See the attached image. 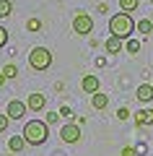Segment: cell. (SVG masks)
Instances as JSON below:
<instances>
[{"label":"cell","instance_id":"1","mask_svg":"<svg viewBox=\"0 0 153 156\" xmlns=\"http://www.w3.org/2000/svg\"><path fill=\"white\" fill-rule=\"evenodd\" d=\"M23 140H26V146H42L47 143L49 138V125L44 122V120H29L26 125H23Z\"/></svg>","mask_w":153,"mask_h":156},{"label":"cell","instance_id":"2","mask_svg":"<svg viewBox=\"0 0 153 156\" xmlns=\"http://www.w3.org/2000/svg\"><path fill=\"white\" fill-rule=\"evenodd\" d=\"M109 31H112V37H117V39H130L132 37V31H135V21H132V16L130 13H114V16L109 18Z\"/></svg>","mask_w":153,"mask_h":156},{"label":"cell","instance_id":"3","mask_svg":"<svg viewBox=\"0 0 153 156\" xmlns=\"http://www.w3.org/2000/svg\"><path fill=\"white\" fill-rule=\"evenodd\" d=\"M52 65V52L47 50V47H34L31 52H29V68L37 73L47 70V68Z\"/></svg>","mask_w":153,"mask_h":156},{"label":"cell","instance_id":"4","mask_svg":"<svg viewBox=\"0 0 153 156\" xmlns=\"http://www.w3.org/2000/svg\"><path fill=\"white\" fill-rule=\"evenodd\" d=\"M73 31H75L78 37H88V34L93 31V18L88 16V13H75V16H73Z\"/></svg>","mask_w":153,"mask_h":156},{"label":"cell","instance_id":"5","mask_svg":"<svg viewBox=\"0 0 153 156\" xmlns=\"http://www.w3.org/2000/svg\"><path fill=\"white\" fill-rule=\"evenodd\" d=\"M26 112H29V107H26V101H21V99H11V101H8V107H5L8 120H23Z\"/></svg>","mask_w":153,"mask_h":156},{"label":"cell","instance_id":"6","mask_svg":"<svg viewBox=\"0 0 153 156\" xmlns=\"http://www.w3.org/2000/svg\"><path fill=\"white\" fill-rule=\"evenodd\" d=\"M60 138L65 140V143H78V140H81V125H75V122L62 125L60 128Z\"/></svg>","mask_w":153,"mask_h":156},{"label":"cell","instance_id":"7","mask_svg":"<svg viewBox=\"0 0 153 156\" xmlns=\"http://www.w3.org/2000/svg\"><path fill=\"white\" fill-rule=\"evenodd\" d=\"M81 89L86 91V94H96V91L101 89V81H99V76H93V73L83 76V81H81Z\"/></svg>","mask_w":153,"mask_h":156},{"label":"cell","instance_id":"8","mask_svg":"<svg viewBox=\"0 0 153 156\" xmlns=\"http://www.w3.org/2000/svg\"><path fill=\"white\" fill-rule=\"evenodd\" d=\"M26 107H29V112H42L44 107H47V96L44 94H29Z\"/></svg>","mask_w":153,"mask_h":156},{"label":"cell","instance_id":"9","mask_svg":"<svg viewBox=\"0 0 153 156\" xmlns=\"http://www.w3.org/2000/svg\"><path fill=\"white\" fill-rule=\"evenodd\" d=\"M132 117H135V125H140V128H148V125H153V109H148V107L137 109Z\"/></svg>","mask_w":153,"mask_h":156},{"label":"cell","instance_id":"10","mask_svg":"<svg viewBox=\"0 0 153 156\" xmlns=\"http://www.w3.org/2000/svg\"><path fill=\"white\" fill-rule=\"evenodd\" d=\"M135 96H137V101H143V104L153 101V83H140L135 89Z\"/></svg>","mask_w":153,"mask_h":156},{"label":"cell","instance_id":"11","mask_svg":"<svg viewBox=\"0 0 153 156\" xmlns=\"http://www.w3.org/2000/svg\"><path fill=\"white\" fill-rule=\"evenodd\" d=\"M104 50L109 52V55H117V52L125 50V42H122V39H117V37H109V39L104 42Z\"/></svg>","mask_w":153,"mask_h":156},{"label":"cell","instance_id":"12","mask_svg":"<svg viewBox=\"0 0 153 156\" xmlns=\"http://www.w3.org/2000/svg\"><path fill=\"white\" fill-rule=\"evenodd\" d=\"M23 148H26V140H23V135H11V138H8V151H13V154H21Z\"/></svg>","mask_w":153,"mask_h":156},{"label":"cell","instance_id":"13","mask_svg":"<svg viewBox=\"0 0 153 156\" xmlns=\"http://www.w3.org/2000/svg\"><path fill=\"white\" fill-rule=\"evenodd\" d=\"M106 104H109V96L106 94H101V91L91 94V107L93 109H106Z\"/></svg>","mask_w":153,"mask_h":156},{"label":"cell","instance_id":"14","mask_svg":"<svg viewBox=\"0 0 153 156\" xmlns=\"http://www.w3.org/2000/svg\"><path fill=\"white\" fill-rule=\"evenodd\" d=\"M135 31H140L143 37H151V34H153V21H148V18H140V21L135 23Z\"/></svg>","mask_w":153,"mask_h":156},{"label":"cell","instance_id":"15","mask_svg":"<svg viewBox=\"0 0 153 156\" xmlns=\"http://www.w3.org/2000/svg\"><path fill=\"white\" fill-rule=\"evenodd\" d=\"M137 5H140V0H120V11L122 13H132Z\"/></svg>","mask_w":153,"mask_h":156},{"label":"cell","instance_id":"16","mask_svg":"<svg viewBox=\"0 0 153 156\" xmlns=\"http://www.w3.org/2000/svg\"><path fill=\"white\" fill-rule=\"evenodd\" d=\"M137 50H140V42L137 39H125V52H130V55H137Z\"/></svg>","mask_w":153,"mask_h":156},{"label":"cell","instance_id":"17","mask_svg":"<svg viewBox=\"0 0 153 156\" xmlns=\"http://www.w3.org/2000/svg\"><path fill=\"white\" fill-rule=\"evenodd\" d=\"M13 13V3L11 0H0V18H8Z\"/></svg>","mask_w":153,"mask_h":156},{"label":"cell","instance_id":"18","mask_svg":"<svg viewBox=\"0 0 153 156\" xmlns=\"http://www.w3.org/2000/svg\"><path fill=\"white\" fill-rule=\"evenodd\" d=\"M0 73H3V76L11 81V78H16V76H18V68L13 65V62H8V65H3V70H0Z\"/></svg>","mask_w":153,"mask_h":156},{"label":"cell","instance_id":"19","mask_svg":"<svg viewBox=\"0 0 153 156\" xmlns=\"http://www.w3.org/2000/svg\"><path fill=\"white\" fill-rule=\"evenodd\" d=\"M26 29H29V31H39V29H42V21H39V18H29Z\"/></svg>","mask_w":153,"mask_h":156},{"label":"cell","instance_id":"20","mask_svg":"<svg viewBox=\"0 0 153 156\" xmlns=\"http://www.w3.org/2000/svg\"><path fill=\"white\" fill-rule=\"evenodd\" d=\"M57 120H60V112H47V115H44V122L47 125H55Z\"/></svg>","mask_w":153,"mask_h":156},{"label":"cell","instance_id":"21","mask_svg":"<svg viewBox=\"0 0 153 156\" xmlns=\"http://www.w3.org/2000/svg\"><path fill=\"white\" fill-rule=\"evenodd\" d=\"M8 44V29L5 26H0V50Z\"/></svg>","mask_w":153,"mask_h":156},{"label":"cell","instance_id":"22","mask_svg":"<svg viewBox=\"0 0 153 156\" xmlns=\"http://www.w3.org/2000/svg\"><path fill=\"white\" fill-rule=\"evenodd\" d=\"M130 115L132 112L127 109V107H120V109H117V117H120V120H130Z\"/></svg>","mask_w":153,"mask_h":156},{"label":"cell","instance_id":"23","mask_svg":"<svg viewBox=\"0 0 153 156\" xmlns=\"http://www.w3.org/2000/svg\"><path fill=\"white\" fill-rule=\"evenodd\" d=\"M8 122H11V120H8V115L3 112V115H0V133H5V130H8Z\"/></svg>","mask_w":153,"mask_h":156},{"label":"cell","instance_id":"24","mask_svg":"<svg viewBox=\"0 0 153 156\" xmlns=\"http://www.w3.org/2000/svg\"><path fill=\"white\" fill-rule=\"evenodd\" d=\"M60 117H73V109H70V107H62V109H60Z\"/></svg>","mask_w":153,"mask_h":156},{"label":"cell","instance_id":"25","mask_svg":"<svg viewBox=\"0 0 153 156\" xmlns=\"http://www.w3.org/2000/svg\"><path fill=\"white\" fill-rule=\"evenodd\" d=\"M122 156H135V148H130V146H127V148H122Z\"/></svg>","mask_w":153,"mask_h":156},{"label":"cell","instance_id":"26","mask_svg":"<svg viewBox=\"0 0 153 156\" xmlns=\"http://www.w3.org/2000/svg\"><path fill=\"white\" fill-rule=\"evenodd\" d=\"M5 81H8V78H5V76H3V73H0V86H3V83H5Z\"/></svg>","mask_w":153,"mask_h":156}]
</instances>
